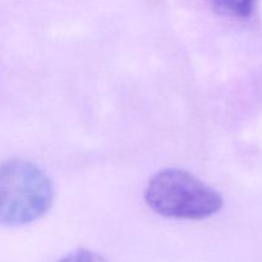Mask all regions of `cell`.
Here are the masks:
<instances>
[{"label":"cell","instance_id":"cell-1","mask_svg":"<svg viewBox=\"0 0 262 262\" xmlns=\"http://www.w3.org/2000/svg\"><path fill=\"white\" fill-rule=\"evenodd\" d=\"M53 200V183L36 164L20 159L0 164V224L35 222L49 211Z\"/></svg>","mask_w":262,"mask_h":262},{"label":"cell","instance_id":"cell-4","mask_svg":"<svg viewBox=\"0 0 262 262\" xmlns=\"http://www.w3.org/2000/svg\"><path fill=\"white\" fill-rule=\"evenodd\" d=\"M58 262H109L106 258L100 256L99 253L92 252V251L86 250V248H79V250L73 251L64 256L61 260Z\"/></svg>","mask_w":262,"mask_h":262},{"label":"cell","instance_id":"cell-2","mask_svg":"<svg viewBox=\"0 0 262 262\" xmlns=\"http://www.w3.org/2000/svg\"><path fill=\"white\" fill-rule=\"evenodd\" d=\"M145 200L159 215L173 219H207L223 207L222 196L215 189L182 169L155 174L146 187Z\"/></svg>","mask_w":262,"mask_h":262},{"label":"cell","instance_id":"cell-3","mask_svg":"<svg viewBox=\"0 0 262 262\" xmlns=\"http://www.w3.org/2000/svg\"><path fill=\"white\" fill-rule=\"evenodd\" d=\"M215 10L224 15L246 18L252 13L256 0H209Z\"/></svg>","mask_w":262,"mask_h":262}]
</instances>
